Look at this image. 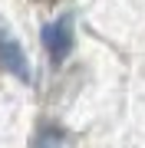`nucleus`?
Listing matches in <instances>:
<instances>
[{"instance_id":"f257e3e1","label":"nucleus","mask_w":145,"mask_h":148,"mask_svg":"<svg viewBox=\"0 0 145 148\" xmlns=\"http://www.w3.org/2000/svg\"><path fill=\"white\" fill-rule=\"evenodd\" d=\"M43 46H46V53L53 56L56 63L69 53V46H73V30H69V20H66V16L43 27Z\"/></svg>"},{"instance_id":"7ed1b4c3","label":"nucleus","mask_w":145,"mask_h":148,"mask_svg":"<svg viewBox=\"0 0 145 148\" xmlns=\"http://www.w3.org/2000/svg\"><path fill=\"white\" fill-rule=\"evenodd\" d=\"M40 148H59V142H56L53 135H49V138H43V142H40Z\"/></svg>"},{"instance_id":"f03ea898","label":"nucleus","mask_w":145,"mask_h":148,"mask_svg":"<svg viewBox=\"0 0 145 148\" xmlns=\"http://www.w3.org/2000/svg\"><path fill=\"white\" fill-rule=\"evenodd\" d=\"M0 66H3L7 73L20 76V79H30V66H27V56H23V49L16 46L13 40H0Z\"/></svg>"}]
</instances>
